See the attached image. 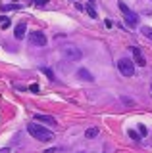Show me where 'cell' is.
<instances>
[{
  "label": "cell",
  "mask_w": 152,
  "mask_h": 153,
  "mask_svg": "<svg viewBox=\"0 0 152 153\" xmlns=\"http://www.w3.org/2000/svg\"><path fill=\"white\" fill-rule=\"evenodd\" d=\"M27 132H29L31 136L35 138V140H39V142H50L52 138H54L52 130L44 128V124H39V123H31V124H27Z\"/></svg>",
  "instance_id": "6da1fadb"
},
{
  "label": "cell",
  "mask_w": 152,
  "mask_h": 153,
  "mask_svg": "<svg viewBox=\"0 0 152 153\" xmlns=\"http://www.w3.org/2000/svg\"><path fill=\"white\" fill-rule=\"evenodd\" d=\"M120 10H121L123 17H125V23H127V25H129V27H135L137 21H139V16H137V13L133 12L127 4H123V2H120Z\"/></svg>",
  "instance_id": "7a4b0ae2"
},
{
  "label": "cell",
  "mask_w": 152,
  "mask_h": 153,
  "mask_svg": "<svg viewBox=\"0 0 152 153\" xmlns=\"http://www.w3.org/2000/svg\"><path fill=\"white\" fill-rule=\"evenodd\" d=\"M117 69H120V73L123 76H133V73H135V63H133L129 57H121L117 61Z\"/></svg>",
  "instance_id": "3957f363"
},
{
  "label": "cell",
  "mask_w": 152,
  "mask_h": 153,
  "mask_svg": "<svg viewBox=\"0 0 152 153\" xmlns=\"http://www.w3.org/2000/svg\"><path fill=\"white\" fill-rule=\"evenodd\" d=\"M62 56H64L68 61H79L83 57V52L79 50V48H75V46H64L62 48Z\"/></svg>",
  "instance_id": "277c9868"
},
{
  "label": "cell",
  "mask_w": 152,
  "mask_h": 153,
  "mask_svg": "<svg viewBox=\"0 0 152 153\" xmlns=\"http://www.w3.org/2000/svg\"><path fill=\"white\" fill-rule=\"evenodd\" d=\"M29 42L31 44H35V46H46V36H44V33H41V31H33L29 33Z\"/></svg>",
  "instance_id": "5b68a950"
},
{
  "label": "cell",
  "mask_w": 152,
  "mask_h": 153,
  "mask_svg": "<svg viewBox=\"0 0 152 153\" xmlns=\"http://www.w3.org/2000/svg\"><path fill=\"white\" fill-rule=\"evenodd\" d=\"M35 121L37 123H42V124H50V126H56V119L54 117H50V115H42V113H37L35 115Z\"/></svg>",
  "instance_id": "8992f818"
},
{
  "label": "cell",
  "mask_w": 152,
  "mask_h": 153,
  "mask_svg": "<svg viewBox=\"0 0 152 153\" xmlns=\"http://www.w3.org/2000/svg\"><path fill=\"white\" fill-rule=\"evenodd\" d=\"M133 56H135V63L139 65V67H144L146 65V59H144V56H142V52H141V48H133Z\"/></svg>",
  "instance_id": "52a82bcc"
},
{
  "label": "cell",
  "mask_w": 152,
  "mask_h": 153,
  "mask_svg": "<svg viewBox=\"0 0 152 153\" xmlns=\"http://www.w3.org/2000/svg\"><path fill=\"white\" fill-rule=\"evenodd\" d=\"M25 33H27V27L25 23H17L16 29H14V35H16L17 40H21V38H25Z\"/></svg>",
  "instance_id": "ba28073f"
},
{
  "label": "cell",
  "mask_w": 152,
  "mask_h": 153,
  "mask_svg": "<svg viewBox=\"0 0 152 153\" xmlns=\"http://www.w3.org/2000/svg\"><path fill=\"white\" fill-rule=\"evenodd\" d=\"M77 76H79V79H81V80H87V82H93V80H94L93 73H91V71H87V69H85V67H81V69L77 71Z\"/></svg>",
  "instance_id": "9c48e42d"
},
{
  "label": "cell",
  "mask_w": 152,
  "mask_h": 153,
  "mask_svg": "<svg viewBox=\"0 0 152 153\" xmlns=\"http://www.w3.org/2000/svg\"><path fill=\"white\" fill-rule=\"evenodd\" d=\"M93 2H94V0H89V6H87V12H89V16H91L93 19H96V17H98V13H96V10H94V6H93Z\"/></svg>",
  "instance_id": "30bf717a"
},
{
  "label": "cell",
  "mask_w": 152,
  "mask_h": 153,
  "mask_svg": "<svg viewBox=\"0 0 152 153\" xmlns=\"http://www.w3.org/2000/svg\"><path fill=\"white\" fill-rule=\"evenodd\" d=\"M141 33H142L146 38H148V40H152V27H146V25H144V27L141 29Z\"/></svg>",
  "instance_id": "8fae6325"
},
{
  "label": "cell",
  "mask_w": 152,
  "mask_h": 153,
  "mask_svg": "<svg viewBox=\"0 0 152 153\" xmlns=\"http://www.w3.org/2000/svg\"><path fill=\"white\" fill-rule=\"evenodd\" d=\"M85 136H87L89 140H91V138H96L98 136V128H89V130L85 132Z\"/></svg>",
  "instance_id": "7c38bea8"
},
{
  "label": "cell",
  "mask_w": 152,
  "mask_h": 153,
  "mask_svg": "<svg viewBox=\"0 0 152 153\" xmlns=\"http://www.w3.org/2000/svg\"><path fill=\"white\" fill-rule=\"evenodd\" d=\"M41 71H42V73H44L46 76H48V79H50V80H54V79H56V76H54V73H52V71H50V69H46V67H41Z\"/></svg>",
  "instance_id": "4fadbf2b"
},
{
  "label": "cell",
  "mask_w": 152,
  "mask_h": 153,
  "mask_svg": "<svg viewBox=\"0 0 152 153\" xmlns=\"http://www.w3.org/2000/svg\"><path fill=\"white\" fill-rule=\"evenodd\" d=\"M2 10L4 12H8V10H20L17 4H2Z\"/></svg>",
  "instance_id": "5bb4252c"
},
{
  "label": "cell",
  "mask_w": 152,
  "mask_h": 153,
  "mask_svg": "<svg viewBox=\"0 0 152 153\" xmlns=\"http://www.w3.org/2000/svg\"><path fill=\"white\" fill-rule=\"evenodd\" d=\"M46 4H48V0H35L37 8H46Z\"/></svg>",
  "instance_id": "9a60e30c"
},
{
  "label": "cell",
  "mask_w": 152,
  "mask_h": 153,
  "mask_svg": "<svg viewBox=\"0 0 152 153\" xmlns=\"http://www.w3.org/2000/svg\"><path fill=\"white\" fill-rule=\"evenodd\" d=\"M139 132H141V136H146V134H148V130H146L144 124H139Z\"/></svg>",
  "instance_id": "2e32d148"
},
{
  "label": "cell",
  "mask_w": 152,
  "mask_h": 153,
  "mask_svg": "<svg viewBox=\"0 0 152 153\" xmlns=\"http://www.w3.org/2000/svg\"><path fill=\"white\" fill-rule=\"evenodd\" d=\"M129 136L133 138V140H137V142H139V140H141V136H139V134H137L135 130H129Z\"/></svg>",
  "instance_id": "e0dca14e"
},
{
  "label": "cell",
  "mask_w": 152,
  "mask_h": 153,
  "mask_svg": "<svg viewBox=\"0 0 152 153\" xmlns=\"http://www.w3.org/2000/svg\"><path fill=\"white\" fill-rule=\"evenodd\" d=\"M29 90H31V92H39V86H37V84H31Z\"/></svg>",
  "instance_id": "ac0fdd59"
},
{
  "label": "cell",
  "mask_w": 152,
  "mask_h": 153,
  "mask_svg": "<svg viewBox=\"0 0 152 153\" xmlns=\"http://www.w3.org/2000/svg\"><path fill=\"white\" fill-rule=\"evenodd\" d=\"M121 102H125L127 105H133V102H131V100H129V98H121Z\"/></svg>",
  "instance_id": "d6986e66"
},
{
  "label": "cell",
  "mask_w": 152,
  "mask_h": 153,
  "mask_svg": "<svg viewBox=\"0 0 152 153\" xmlns=\"http://www.w3.org/2000/svg\"><path fill=\"white\" fill-rule=\"evenodd\" d=\"M2 27H4V29H8V27H10V21H8V19H4V23H2Z\"/></svg>",
  "instance_id": "ffe728a7"
},
{
  "label": "cell",
  "mask_w": 152,
  "mask_h": 153,
  "mask_svg": "<svg viewBox=\"0 0 152 153\" xmlns=\"http://www.w3.org/2000/svg\"><path fill=\"white\" fill-rule=\"evenodd\" d=\"M0 153H10V147H2V149H0Z\"/></svg>",
  "instance_id": "44dd1931"
},
{
  "label": "cell",
  "mask_w": 152,
  "mask_h": 153,
  "mask_svg": "<svg viewBox=\"0 0 152 153\" xmlns=\"http://www.w3.org/2000/svg\"><path fill=\"white\" fill-rule=\"evenodd\" d=\"M0 19H2V17H0Z\"/></svg>",
  "instance_id": "7402d4cb"
}]
</instances>
